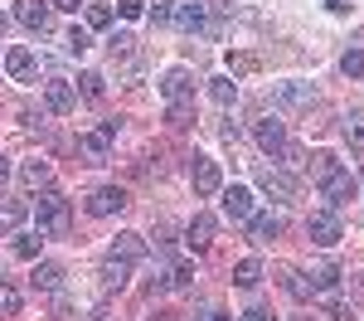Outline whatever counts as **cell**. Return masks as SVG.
Here are the masks:
<instances>
[{"mask_svg": "<svg viewBox=\"0 0 364 321\" xmlns=\"http://www.w3.org/2000/svg\"><path fill=\"white\" fill-rule=\"evenodd\" d=\"M87 321H107V317H102V312H92V317H87Z\"/></svg>", "mask_w": 364, "mask_h": 321, "instance_id": "48", "label": "cell"}, {"mask_svg": "<svg viewBox=\"0 0 364 321\" xmlns=\"http://www.w3.org/2000/svg\"><path fill=\"white\" fill-rule=\"evenodd\" d=\"M15 312H20V288L0 278V317H15Z\"/></svg>", "mask_w": 364, "mask_h": 321, "instance_id": "30", "label": "cell"}, {"mask_svg": "<svg viewBox=\"0 0 364 321\" xmlns=\"http://www.w3.org/2000/svg\"><path fill=\"white\" fill-rule=\"evenodd\" d=\"M161 93H166L170 102H190V93H195V78H190V68H170L166 78H161Z\"/></svg>", "mask_w": 364, "mask_h": 321, "instance_id": "12", "label": "cell"}, {"mask_svg": "<svg viewBox=\"0 0 364 321\" xmlns=\"http://www.w3.org/2000/svg\"><path fill=\"white\" fill-rule=\"evenodd\" d=\"M127 204H132V195H127L122 185H102V190L87 195V214H92V219H107V214H122Z\"/></svg>", "mask_w": 364, "mask_h": 321, "instance_id": "3", "label": "cell"}, {"mask_svg": "<svg viewBox=\"0 0 364 321\" xmlns=\"http://www.w3.org/2000/svg\"><path fill=\"white\" fill-rule=\"evenodd\" d=\"M141 253H146V238L141 233H117L112 248H107V258H122V263H136Z\"/></svg>", "mask_w": 364, "mask_h": 321, "instance_id": "15", "label": "cell"}, {"mask_svg": "<svg viewBox=\"0 0 364 321\" xmlns=\"http://www.w3.org/2000/svg\"><path fill=\"white\" fill-rule=\"evenodd\" d=\"M340 73H350V78H364V49H350V54L340 58Z\"/></svg>", "mask_w": 364, "mask_h": 321, "instance_id": "34", "label": "cell"}, {"mask_svg": "<svg viewBox=\"0 0 364 321\" xmlns=\"http://www.w3.org/2000/svg\"><path fill=\"white\" fill-rule=\"evenodd\" d=\"M151 321H175V312H161V317H151Z\"/></svg>", "mask_w": 364, "mask_h": 321, "instance_id": "47", "label": "cell"}, {"mask_svg": "<svg viewBox=\"0 0 364 321\" xmlns=\"http://www.w3.org/2000/svg\"><path fill=\"white\" fill-rule=\"evenodd\" d=\"M224 214L233 219V224H248V219H252V195L243 190V185L224 190Z\"/></svg>", "mask_w": 364, "mask_h": 321, "instance_id": "14", "label": "cell"}, {"mask_svg": "<svg viewBox=\"0 0 364 321\" xmlns=\"http://www.w3.org/2000/svg\"><path fill=\"white\" fill-rule=\"evenodd\" d=\"M252 137H257V146H262V151L282 156V146H287V127L272 117V122H257V132H252Z\"/></svg>", "mask_w": 364, "mask_h": 321, "instance_id": "16", "label": "cell"}, {"mask_svg": "<svg viewBox=\"0 0 364 321\" xmlns=\"http://www.w3.org/2000/svg\"><path fill=\"white\" fill-rule=\"evenodd\" d=\"M336 283H340V268H336V263H321V268H311V288H316V292H331Z\"/></svg>", "mask_w": 364, "mask_h": 321, "instance_id": "26", "label": "cell"}, {"mask_svg": "<svg viewBox=\"0 0 364 321\" xmlns=\"http://www.w3.org/2000/svg\"><path fill=\"white\" fill-rule=\"evenodd\" d=\"M355 292H360V297H364V278H360V288H355Z\"/></svg>", "mask_w": 364, "mask_h": 321, "instance_id": "49", "label": "cell"}, {"mask_svg": "<svg viewBox=\"0 0 364 321\" xmlns=\"http://www.w3.org/2000/svg\"><path fill=\"white\" fill-rule=\"evenodd\" d=\"M112 25V10L107 5H87V29H107Z\"/></svg>", "mask_w": 364, "mask_h": 321, "instance_id": "37", "label": "cell"}, {"mask_svg": "<svg viewBox=\"0 0 364 321\" xmlns=\"http://www.w3.org/2000/svg\"><path fill=\"white\" fill-rule=\"evenodd\" d=\"M287 292L306 302V297H311V292H316V288H311V283H306V273H287Z\"/></svg>", "mask_w": 364, "mask_h": 321, "instance_id": "35", "label": "cell"}, {"mask_svg": "<svg viewBox=\"0 0 364 321\" xmlns=\"http://www.w3.org/2000/svg\"><path fill=\"white\" fill-rule=\"evenodd\" d=\"M170 25H180V29H195V34H204V29H209V15H204V5H180Z\"/></svg>", "mask_w": 364, "mask_h": 321, "instance_id": "20", "label": "cell"}, {"mask_svg": "<svg viewBox=\"0 0 364 321\" xmlns=\"http://www.w3.org/2000/svg\"><path fill=\"white\" fill-rule=\"evenodd\" d=\"M97 278H102V292H122V288H127V278H132V263H122V258H107V263H102V273H97Z\"/></svg>", "mask_w": 364, "mask_h": 321, "instance_id": "18", "label": "cell"}, {"mask_svg": "<svg viewBox=\"0 0 364 321\" xmlns=\"http://www.w3.org/2000/svg\"><path fill=\"white\" fill-rule=\"evenodd\" d=\"M54 10H78V5H87V0H49Z\"/></svg>", "mask_w": 364, "mask_h": 321, "instance_id": "44", "label": "cell"}, {"mask_svg": "<svg viewBox=\"0 0 364 321\" xmlns=\"http://www.w3.org/2000/svg\"><path fill=\"white\" fill-rule=\"evenodd\" d=\"M248 229H252V238H257V243H272V238L282 233V219H277V214H252Z\"/></svg>", "mask_w": 364, "mask_h": 321, "instance_id": "21", "label": "cell"}, {"mask_svg": "<svg viewBox=\"0 0 364 321\" xmlns=\"http://www.w3.org/2000/svg\"><path fill=\"white\" fill-rule=\"evenodd\" d=\"M214 233H219V224H214V214H195V219L185 224V243H190L195 253H204V248L214 243Z\"/></svg>", "mask_w": 364, "mask_h": 321, "instance_id": "11", "label": "cell"}, {"mask_svg": "<svg viewBox=\"0 0 364 321\" xmlns=\"http://www.w3.org/2000/svg\"><path fill=\"white\" fill-rule=\"evenodd\" d=\"M20 180H25L29 190H49V180H54V171H49V161H25V171H20Z\"/></svg>", "mask_w": 364, "mask_h": 321, "instance_id": "22", "label": "cell"}, {"mask_svg": "<svg viewBox=\"0 0 364 321\" xmlns=\"http://www.w3.org/2000/svg\"><path fill=\"white\" fill-rule=\"evenodd\" d=\"M39 243H44L39 233H29V238H15V253H20V258H39Z\"/></svg>", "mask_w": 364, "mask_h": 321, "instance_id": "38", "label": "cell"}, {"mask_svg": "<svg viewBox=\"0 0 364 321\" xmlns=\"http://www.w3.org/2000/svg\"><path fill=\"white\" fill-rule=\"evenodd\" d=\"M243 321H272V317H267V307H248V312H243Z\"/></svg>", "mask_w": 364, "mask_h": 321, "instance_id": "43", "label": "cell"}, {"mask_svg": "<svg viewBox=\"0 0 364 321\" xmlns=\"http://www.w3.org/2000/svg\"><path fill=\"white\" fill-rule=\"evenodd\" d=\"M345 142L355 146V151H364V107L345 117Z\"/></svg>", "mask_w": 364, "mask_h": 321, "instance_id": "28", "label": "cell"}, {"mask_svg": "<svg viewBox=\"0 0 364 321\" xmlns=\"http://www.w3.org/2000/svg\"><path fill=\"white\" fill-rule=\"evenodd\" d=\"M151 20H156V25H170V20H175V5H170V0H156V5H151Z\"/></svg>", "mask_w": 364, "mask_h": 321, "instance_id": "40", "label": "cell"}, {"mask_svg": "<svg viewBox=\"0 0 364 321\" xmlns=\"http://www.w3.org/2000/svg\"><path fill=\"white\" fill-rule=\"evenodd\" d=\"M199 321H228V312H224V307H204V312H199Z\"/></svg>", "mask_w": 364, "mask_h": 321, "instance_id": "42", "label": "cell"}, {"mask_svg": "<svg viewBox=\"0 0 364 321\" xmlns=\"http://www.w3.org/2000/svg\"><path fill=\"white\" fill-rule=\"evenodd\" d=\"M166 288H195V263H175L166 273Z\"/></svg>", "mask_w": 364, "mask_h": 321, "instance_id": "29", "label": "cell"}, {"mask_svg": "<svg viewBox=\"0 0 364 321\" xmlns=\"http://www.w3.org/2000/svg\"><path fill=\"white\" fill-rule=\"evenodd\" d=\"M34 224H39V238H68L73 229V209L58 190H44L39 204H34Z\"/></svg>", "mask_w": 364, "mask_h": 321, "instance_id": "1", "label": "cell"}, {"mask_svg": "<svg viewBox=\"0 0 364 321\" xmlns=\"http://www.w3.org/2000/svg\"><path fill=\"white\" fill-rule=\"evenodd\" d=\"M306 171H311V180H331L340 171V161L331 151H316V156H306Z\"/></svg>", "mask_w": 364, "mask_h": 321, "instance_id": "23", "label": "cell"}, {"mask_svg": "<svg viewBox=\"0 0 364 321\" xmlns=\"http://www.w3.org/2000/svg\"><path fill=\"white\" fill-rule=\"evenodd\" d=\"M5 180H10V161L0 156V185H5Z\"/></svg>", "mask_w": 364, "mask_h": 321, "instance_id": "45", "label": "cell"}, {"mask_svg": "<svg viewBox=\"0 0 364 321\" xmlns=\"http://www.w3.org/2000/svg\"><path fill=\"white\" fill-rule=\"evenodd\" d=\"M306 233H311V243H316V248H336V243H340V219L331 214V209H326V214H311Z\"/></svg>", "mask_w": 364, "mask_h": 321, "instance_id": "8", "label": "cell"}, {"mask_svg": "<svg viewBox=\"0 0 364 321\" xmlns=\"http://www.w3.org/2000/svg\"><path fill=\"white\" fill-rule=\"evenodd\" d=\"M190 180H195V195H219V190H224L219 161H209V156H195V161H190Z\"/></svg>", "mask_w": 364, "mask_h": 321, "instance_id": "5", "label": "cell"}, {"mask_svg": "<svg viewBox=\"0 0 364 321\" xmlns=\"http://www.w3.org/2000/svg\"><path fill=\"white\" fill-rule=\"evenodd\" d=\"M326 312H331V321H350V307L340 297H326Z\"/></svg>", "mask_w": 364, "mask_h": 321, "instance_id": "41", "label": "cell"}, {"mask_svg": "<svg viewBox=\"0 0 364 321\" xmlns=\"http://www.w3.org/2000/svg\"><path fill=\"white\" fill-rule=\"evenodd\" d=\"M257 278H262V263L257 258H243L233 268V283H238V288H257Z\"/></svg>", "mask_w": 364, "mask_h": 321, "instance_id": "27", "label": "cell"}, {"mask_svg": "<svg viewBox=\"0 0 364 321\" xmlns=\"http://www.w3.org/2000/svg\"><path fill=\"white\" fill-rule=\"evenodd\" d=\"M5 68H10V78H15V83H34V78H39V58L29 54V49H20V44H15V49H5Z\"/></svg>", "mask_w": 364, "mask_h": 321, "instance_id": "10", "label": "cell"}, {"mask_svg": "<svg viewBox=\"0 0 364 321\" xmlns=\"http://www.w3.org/2000/svg\"><path fill=\"white\" fill-rule=\"evenodd\" d=\"M170 127H190L195 122V102H170Z\"/></svg>", "mask_w": 364, "mask_h": 321, "instance_id": "33", "label": "cell"}, {"mask_svg": "<svg viewBox=\"0 0 364 321\" xmlns=\"http://www.w3.org/2000/svg\"><path fill=\"white\" fill-rule=\"evenodd\" d=\"M78 83H83V98H87V102H102V93H107V78H102V73H83Z\"/></svg>", "mask_w": 364, "mask_h": 321, "instance_id": "31", "label": "cell"}, {"mask_svg": "<svg viewBox=\"0 0 364 321\" xmlns=\"http://www.w3.org/2000/svg\"><path fill=\"white\" fill-rule=\"evenodd\" d=\"M117 15L122 20H141L146 15V0H117Z\"/></svg>", "mask_w": 364, "mask_h": 321, "instance_id": "39", "label": "cell"}, {"mask_svg": "<svg viewBox=\"0 0 364 321\" xmlns=\"http://www.w3.org/2000/svg\"><path fill=\"white\" fill-rule=\"evenodd\" d=\"M63 44H68V54H73V58H83L87 49H92V34H87V29H68Z\"/></svg>", "mask_w": 364, "mask_h": 321, "instance_id": "32", "label": "cell"}, {"mask_svg": "<svg viewBox=\"0 0 364 321\" xmlns=\"http://www.w3.org/2000/svg\"><path fill=\"white\" fill-rule=\"evenodd\" d=\"M117 132H122V122H102L97 132H83V137H78V156H83L87 166H107V161H112Z\"/></svg>", "mask_w": 364, "mask_h": 321, "instance_id": "2", "label": "cell"}, {"mask_svg": "<svg viewBox=\"0 0 364 321\" xmlns=\"http://www.w3.org/2000/svg\"><path fill=\"white\" fill-rule=\"evenodd\" d=\"M277 102L287 107V112H301V107L316 102V88L301 83V78H287V83H277Z\"/></svg>", "mask_w": 364, "mask_h": 321, "instance_id": "9", "label": "cell"}, {"mask_svg": "<svg viewBox=\"0 0 364 321\" xmlns=\"http://www.w3.org/2000/svg\"><path fill=\"white\" fill-rule=\"evenodd\" d=\"M209 98H214L219 107H233V98H238V83H233V78H209Z\"/></svg>", "mask_w": 364, "mask_h": 321, "instance_id": "25", "label": "cell"}, {"mask_svg": "<svg viewBox=\"0 0 364 321\" xmlns=\"http://www.w3.org/2000/svg\"><path fill=\"white\" fill-rule=\"evenodd\" d=\"M282 156H287V166H291V171H306V156H311V151H306V146H291V142H287V146H282Z\"/></svg>", "mask_w": 364, "mask_h": 321, "instance_id": "36", "label": "cell"}, {"mask_svg": "<svg viewBox=\"0 0 364 321\" xmlns=\"http://www.w3.org/2000/svg\"><path fill=\"white\" fill-rule=\"evenodd\" d=\"M257 190L272 195V200H296V180L277 166H257Z\"/></svg>", "mask_w": 364, "mask_h": 321, "instance_id": "4", "label": "cell"}, {"mask_svg": "<svg viewBox=\"0 0 364 321\" xmlns=\"http://www.w3.org/2000/svg\"><path fill=\"white\" fill-rule=\"evenodd\" d=\"M44 102H49V112H58V117H68L73 107H78V93L63 83V78H54V83L44 88Z\"/></svg>", "mask_w": 364, "mask_h": 321, "instance_id": "13", "label": "cell"}, {"mask_svg": "<svg viewBox=\"0 0 364 321\" xmlns=\"http://www.w3.org/2000/svg\"><path fill=\"white\" fill-rule=\"evenodd\" d=\"M321 190H326V200H331V209H340V204H350L355 195H360V180L350 171H336L331 180H321Z\"/></svg>", "mask_w": 364, "mask_h": 321, "instance_id": "7", "label": "cell"}, {"mask_svg": "<svg viewBox=\"0 0 364 321\" xmlns=\"http://www.w3.org/2000/svg\"><path fill=\"white\" fill-rule=\"evenodd\" d=\"M29 283H34V292H58L63 288V268H58V263H34Z\"/></svg>", "mask_w": 364, "mask_h": 321, "instance_id": "17", "label": "cell"}, {"mask_svg": "<svg viewBox=\"0 0 364 321\" xmlns=\"http://www.w3.org/2000/svg\"><path fill=\"white\" fill-rule=\"evenodd\" d=\"M360 180H364V175H360Z\"/></svg>", "mask_w": 364, "mask_h": 321, "instance_id": "50", "label": "cell"}, {"mask_svg": "<svg viewBox=\"0 0 364 321\" xmlns=\"http://www.w3.org/2000/svg\"><path fill=\"white\" fill-rule=\"evenodd\" d=\"M15 20L25 29H34V34H44L49 20H54V5L49 0H15Z\"/></svg>", "mask_w": 364, "mask_h": 321, "instance_id": "6", "label": "cell"}, {"mask_svg": "<svg viewBox=\"0 0 364 321\" xmlns=\"http://www.w3.org/2000/svg\"><path fill=\"white\" fill-rule=\"evenodd\" d=\"M5 29H10V15H5V10H0V34H5Z\"/></svg>", "mask_w": 364, "mask_h": 321, "instance_id": "46", "label": "cell"}, {"mask_svg": "<svg viewBox=\"0 0 364 321\" xmlns=\"http://www.w3.org/2000/svg\"><path fill=\"white\" fill-rule=\"evenodd\" d=\"M107 54H112V63H132V58H136V34L117 29L112 39H107Z\"/></svg>", "mask_w": 364, "mask_h": 321, "instance_id": "19", "label": "cell"}, {"mask_svg": "<svg viewBox=\"0 0 364 321\" xmlns=\"http://www.w3.org/2000/svg\"><path fill=\"white\" fill-rule=\"evenodd\" d=\"M25 214H29V209L20 200H5V204H0V233L20 229V224H25Z\"/></svg>", "mask_w": 364, "mask_h": 321, "instance_id": "24", "label": "cell"}]
</instances>
